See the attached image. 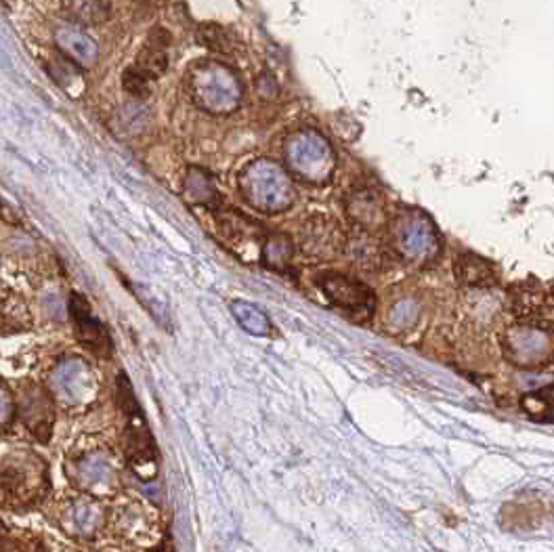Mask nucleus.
<instances>
[{"label":"nucleus","instance_id":"423d86ee","mask_svg":"<svg viewBox=\"0 0 554 552\" xmlns=\"http://www.w3.org/2000/svg\"><path fill=\"white\" fill-rule=\"evenodd\" d=\"M21 418H24L26 427L40 441H49L55 412H53V401L45 391L32 387L30 391L24 393V397H21Z\"/></svg>","mask_w":554,"mask_h":552},{"label":"nucleus","instance_id":"f257e3e1","mask_svg":"<svg viewBox=\"0 0 554 552\" xmlns=\"http://www.w3.org/2000/svg\"><path fill=\"white\" fill-rule=\"evenodd\" d=\"M47 490V471L36 458H13L0 471V504L28 506Z\"/></svg>","mask_w":554,"mask_h":552},{"label":"nucleus","instance_id":"f03ea898","mask_svg":"<svg viewBox=\"0 0 554 552\" xmlns=\"http://www.w3.org/2000/svg\"><path fill=\"white\" fill-rule=\"evenodd\" d=\"M317 284L328 296V301L347 313L351 320L359 324L372 320L376 311V294L364 282L343 273H324L317 278Z\"/></svg>","mask_w":554,"mask_h":552},{"label":"nucleus","instance_id":"20e7f679","mask_svg":"<svg viewBox=\"0 0 554 552\" xmlns=\"http://www.w3.org/2000/svg\"><path fill=\"white\" fill-rule=\"evenodd\" d=\"M298 240H301V250L315 261H332L347 250V233L328 215L309 217Z\"/></svg>","mask_w":554,"mask_h":552},{"label":"nucleus","instance_id":"7ed1b4c3","mask_svg":"<svg viewBox=\"0 0 554 552\" xmlns=\"http://www.w3.org/2000/svg\"><path fill=\"white\" fill-rule=\"evenodd\" d=\"M118 397L126 418H129V424H126V454H129L131 464L137 471L143 469V466H152V471H156L154 439L147 431L145 418L131 389V382L122 374L118 378Z\"/></svg>","mask_w":554,"mask_h":552},{"label":"nucleus","instance_id":"6e6552de","mask_svg":"<svg viewBox=\"0 0 554 552\" xmlns=\"http://www.w3.org/2000/svg\"><path fill=\"white\" fill-rule=\"evenodd\" d=\"M454 273L462 286L468 288H492L498 284L496 267L477 254H458L454 261Z\"/></svg>","mask_w":554,"mask_h":552},{"label":"nucleus","instance_id":"9d476101","mask_svg":"<svg viewBox=\"0 0 554 552\" xmlns=\"http://www.w3.org/2000/svg\"><path fill=\"white\" fill-rule=\"evenodd\" d=\"M112 479V464L103 454H91L74 464V481L84 490H97Z\"/></svg>","mask_w":554,"mask_h":552},{"label":"nucleus","instance_id":"a211bd4d","mask_svg":"<svg viewBox=\"0 0 554 552\" xmlns=\"http://www.w3.org/2000/svg\"><path fill=\"white\" fill-rule=\"evenodd\" d=\"M0 311H3V313H5V322H13V324H17V328H21V320H17V317H15V313H13V307H9V305L5 307V305H3V309H0ZM15 311L19 313V317H21V311H24V315L28 313V311H26V305H24V301H19V303L15 305Z\"/></svg>","mask_w":554,"mask_h":552},{"label":"nucleus","instance_id":"ddd939ff","mask_svg":"<svg viewBox=\"0 0 554 552\" xmlns=\"http://www.w3.org/2000/svg\"><path fill=\"white\" fill-rule=\"evenodd\" d=\"M523 408L531 418L540 420V412H542V420H550V389H542L538 393L525 395Z\"/></svg>","mask_w":554,"mask_h":552},{"label":"nucleus","instance_id":"1a4fd4ad","mask_svg":"<svg viewBox=\"0 0 554 552\" xmlns=\"http://www.w3.org/2000/svg\"><path fill=\"white\" fill-rule=\"evenodd\" d=\"M349 212L353 221L364 229L366 233H372L385 223V212H382V200L374 189L364 187L361 191H355L349 200Z\"/></svg>","mask_w":554,"mask_h":552},{"label":"nucleus","instance_id":"dca6fc26","mask_svg":"<svg viewBox=\"0 0 554 552\" xmlns=\"http://www.w3.org/2000/svg\"><path fill=\"white\" fill-rule=\"evenodd\" d=\"M13 414H15V408H13L11 395L5 389H0V431L9 427Z\"/></svg>","mask_w":554,"mask_h":552},{"label":"nucleus","instance_id":"2eb2a0df","mask_svg":"<svg viewBox=\"0 0 554 552\" xmlns=\"http://www.w3.org/2000/svg\"><path fill=\"white\" fill-rule=\"evenodd\" d=\"M74 9H76V15L87 21V24H99V21H103L105 17H108V3H74Z\"/></svg>","mask_w":554,"mask_h":552},{"label":"nucleus","instance_id":"f3484780","mask_svg":"<svg viewBox=\"0 0 554 552\" xmlns=\"http://www.w3.org/2000/svg\"><path fill=\"white\" fill-rule=\"evenodd\" d=\"M0 552H36V546L19 538H0Z\"/></svg>","mask_w":554,"mask_h":552},{"label":"nucleus","instance_id":"0eeeda50","mask_svg":"<svg viewBox=\"0 0 554 552\" xmlns=\"http://www.w3.org/2000/svg\"><path fill=\"white\" fill-rule=\"evenodd\" d=\"M53 387L61 399L76 403L91 389V370L80 359H66L53 372Z\"/></svg>","mask_w":554,"mask_h":552},{"label":"nucleus","instance_id":"39448f33","mask_svg":"<svg viewBox=\"0 0 554 552\" xmlns=\"http://www.w3.org/2000/svg\"><path fill=\"white\" fill-rule=\"evenodd\" d=\"M70 307H72V315L76 322V334L80 338V343L87 347L89 351H93L99 357H108L112 353V341L110 334L101 326V322H97L95 317L91 315L89 303L82 299L80 294H72L70 299Z\"/></svg>","mask_w":554,"mask_h":552},{"label":"nucleus","instance_id":"f8f14e48","mask_svg":"<svg viewBox=\"0 0 554 552\" xmlns=\"http://www.w3.org/2000/svg\"><path fill=\"white\" fill-rule=\"evenodd\" d=\"M68 527L70 532L74 534H93L97 525H99V508L93 504V502H76L72 508H70V515H68Z\"/></svg>","mask_w":554,"mask_h":552},{"label":"nucleus","instance_id":"9b49d317","mask_svg":"<svg viewBox=\"0 0 554 552\" xmlns=\"http://www.w3.org/2000/svg\"><path fill=\"white\" fill-rule=\"evenodd\" d=\"M57 45L63 51V55L70 57L72 61L84 63V66L93 63L97 57L95 42L87 34H82L74 28H61L57 32Z\"/></svg>","mask_w":554,"mask_h":552},{"label":"nucleus","instance_id":"4468645a","mask_svg":"<svg viewBox=\"0 0 554 552\" xmlns=\"http://www.w3.org/2000/svg\"><path fill=\"white\" fill-rule=\"evenodd\" d=\"M122 87L135 97H147L152 89V80L141 74L137 68H129L122 76Z\"/></svg>","mask_w":554,"mask_h":552}]
</instances>
